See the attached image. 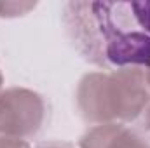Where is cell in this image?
Wrapping results in <instances>:
<instances>
[{"mask_svg":"<svg viewBox=\"0 0 150 148\" xmlns=\"http://www.w3.org/2000/svg\"><path fill=\"white\" fill-rule=\"evenodd\" d=\"M63 25L77 52L105 70L150 66V2L75 0Z\"/></svg>","mask_w":150,"mask_h":148,"instance_id":"1","label":"cell"},{"mask_svg":"<svg viewBox=\"0 0 150 148\" xmlns=\"http://www.w3.org/2000/svg\"><path fill=\"white\" fill-rule=\"evenodd\" d=\"M77 110L93 124H126L138 118L150 103L145 70L119 68L86 73L77 85Z\"/></svg>","mask_w":150,"mask_h":148,"instance_id":"2","label":"cell"},{"mask_svg":"<svg viewBox=\"0 0 150 148\" xmlns=\"http://www.w3.org/2000/svg\"><path fill=\"white\" fill-rule=\"evenodd\" d=\"M45 103L42 96L25 87L0 92V138L28 140L42 129Z\"/></svg>","mask_w":150,"mask_h":148,"instance_id":"3","label":"cell"},{"mask_svg":"<svg viewBox=\"0 0 150 148\" xmlns=\"http://www.w3.org/2000/svg\"><path fill=\"white\" fill-rule=\"evenodd\" d=\"M80 148H150V141L124 124H101L86 131Z\"/></svg>","mask_w":150,"mask_h":148,"instance_id":"4","label":"cell"},{"mask_svg":"<svg viewBox=\"0 0 150 148\" xmlns=\"http://www.w3.org/2000/svg\"><path fill=\"white\" fill-rule=\"evenodd\" d=\"M35 4H21V2H5L0 4V16L2 18H16L26 14L30 9H33Z\"/></svg>","mask_w":150,"mask_h":148,"instance_id":"5","label":"cell"},{"mask_svg":"<svg viewBox=\"0 0 150 148\" xmlns=\"http://www.w3.org/2000/svg\"><path fill=\"white\" fill-rule=\"evenodd\" d=\"M0 148H30L25 140H12V138H0Z\"/></svg>","mask_w":150,"mask_h":148,"instance_id":"6","label":"cell"},{"mask_svg":"<svg viewBox=\"0 0 150 148\" xmlns=\"http://www.w3.org/2000/svg\"><path fill=\"white\" fill-rule=\"evenodd\" d=\"M143 115V132H145V138L150 141V103L147 105V108H145V111L142 113Z\"/></svg>","mask_w":150,"mask_h":148,"instance_id":"7","label":"cell"},{"mask_svg":"<svg viewBox=\"0 0 150 148\" xmlns=\"http://www.w3.org/2000/svg\"><path fill=\"white\" fill-rule=\"evenodd\" d=\"M37 148H74V147H70L67 143H44V145H40Z\"/></svg>","mask_w":150,"mask_h":148,"instance_id":"8","label":"cell"},{"mask_svg":"<svg viewBox=\"0 0 150 148\" xmlns=\"http://www.w3.org/2000/svg\"><path fill=\"white\" fill-rule=\"evenodd\" d=\"M145 77H147V84H149V89H150V66L147 68V72H145Z\"/></svg>","mask_w":150,"mask_h":148,"instance_id":"9","label":"cell"},{"mask_svg":"<svg viewBox=\"0 0 150 148\" xmlns=\"http://www.w3.org/2000/svg\"><path fill=\"white\" fill-rule=\"evenodd\" d=\"M2 84H4V77H2V73H0V92H2Z\"/></svg>","mask_w":150,"mask_h":148,"instance_id":"10","label":"cell"}]
</instances>
